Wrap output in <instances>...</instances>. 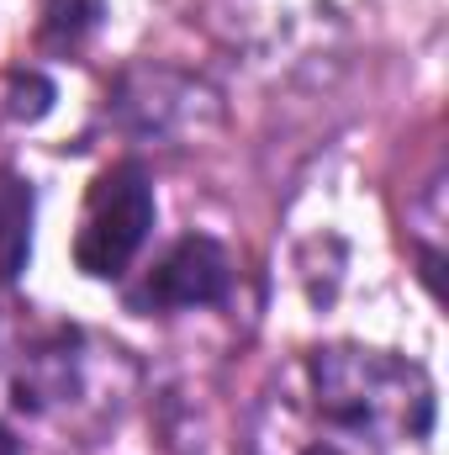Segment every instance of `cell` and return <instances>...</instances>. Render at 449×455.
Returning a JSON list of instances; mask_svg holds the SVG:
<instances>
[{"label": "cell", "mask_w": 449, "mask_h": 455, "mask_svg": "<svg viewBox=\"0 0 449 455\" xmlns=\"http://www.w3.org/2000/svg\"><path fill=\"white\" fill-rule=\"evenodd\" d=\"M0 455H16V435H11L5 424H0Z\"/></svg>", "instance_id": "obj_6"}, {"label": "cell", "mask_w": 449, "mask_h": 455, "mask_svg": "<svg viewBox=\"0 0 449 455\" xmlns=\"http://www.w3.org/2000/svg\"><path fill=\"white\" fill-rule=\"evenodd\" d=\"M312 455H343V451H312Z\"/></svg>", "instance_id": "obj_7"}, {"label": "cell", "mask_w": 449, "mask_h": 455, "mask_svg": "<svg viewBox=\"0 0 449 455\" xmlns=\"http://www.w3.org/2000/svg\"><path fill=\"white\" fill-rule=\"evenodd\" d=\"M101 0H43V21H37V37L59 53L80 48L96 27H101Z\"/></svg>", "instance_id": "obj_5"}, {"label": "cell", "mask_w": 449, "mask_h": 455, "mask_svg": "<svg viewBox=\"0 0 449 455\" xmlns=\"http://www.w3.org/2000/svg\"><path fill=\"white\" fill-rule=\"evenodd\" d=\"M154 228V186H148V170L122 159L112 170H101L91 180V196H85V218L75 233V265L96 281H116L143 238Z\"/></svg>", "instance_id": "obj_2"}, {"label": "cell", "mask_w": 449, "mask_h": 455, "mask_svg": "<svg viewBox=\"0 0 449 455\" xmlns=\"http://www.w3.org/2000/svg\"><path fill=\"white\" fill-rule=\"evenodd\" d=\"M32 186L11 170H0V286H11L32 254Z\"/></svg>", "instance_id": "obj_4"}, {"label": "cell", "mask_w": 449, "mask_h": 455, "mask_svg": "<svg viewBox=\"0 0 449 455\" xmlns=\"http://www.w3.org/2000/svg\"><path fill=\"white\" fill-rule=\"evenodd\" d=\"M227 281H232V265H227L223 243L207 238V233H191V238H180V243L143 275V286L127 291V307H132V313L212 307V302L227 297Z\"/></svg>", "instance_id": "obj_3"}, {"label": "cell", "mask_w": 449, "mask_h": 455, "mask_svg": "<svg viewBox=\"0 0 449 455\" xmlns=\"http://www.w3.org/2000/svg\"><path fill=\"white\" fill-rule=\"evenodd\" d=\"M318 413L365 445H423L434 429V381L418 360L370 344H328L312 355Z\"/></svg>", "instance_id": "obj_1"}]
</instances>
